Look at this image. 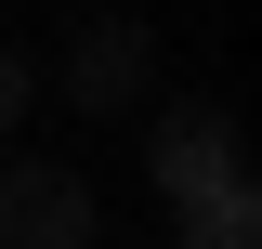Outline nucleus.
I'll return each instance as SVG.
<instances>
[{
	"label": "nucleus",
	"mask_w": 262,
	"mask_h": 249,
	"mask_svg": "<svg viewBox=\"0 0 262 249\" xmlns=\"http://www.w3.org/2000/svg\"><path fill=\"white\" fill-rule=\"evenodd\" d=\"M223 184H249L236 118H223V105H170V118H158V197L196 210V197H223Z\"/></svg>",
	"instance_id": "1"
},
{
	"label": "nucleus",
	"mask_w": 262,
	"mask_h": 249,
	"mask_svg": "<svg viewBox=\"0 0 262 249\" xmlns=\"http://www.w3.org/2000/svg\"><path fill=\"white\" fill-rule=\"evenodd\" d=\"M0 249H92V184L79 171H0Z\"/></svg>",
	"instance_id": "2"
},
{
	"label": "nucleus",
	"mask_w": 262,
	"mask_h": 249,
	"mask_svg": "<svg viewBox=\"0 0 262 249\" xmlns=\"http://www.w3.org/2000/svg\"><path fill=\"white\" fill-rule=\"evenodd\" d=\"M144 66H158V53H144V27H118V13H105V27L79 39V53H66V92L92 105V118H118V105L144 92Z\"/></svg>",
	"instance_id": "3"
},
{
	"label": "nucleus",
	"mask_w": 262,
	"mask_h": 249,
	"mask_svg": "<svg viewBox=\"0 0 262 249\" xmlns=\"http://www.w3.org/2000/svg\"><path fill=\"white\" fill-rule=\"evenodd\" d=\"M170 236H184V249H249L262 236V197L223 184V197H196V210H170Z\"/></svg>",
	"instance_id": "4"
},
{
	"label": "nucleus",
	"mask_w": 262,
	"mask_h": 249,
	"mask_svg": "<svg viewBox=\"0 0 262 249\" xmlns=\"http://www.w3.org/2000/svg\"><path fill=\"white\" fill-rule=\"evenodd\" d=\"M27 92H39V79H27V53H13V39H0V131L27 118Z\"/></svg>",
	"instance_id": "5"
},
{
	"label": "nucleus",
	"mask_w": 262,
	"mask_h": 249,
	"mask_svg": "<svg viewBox=\"0 0 262 249\" xmlns=\"http://www.w3.org/2000/svg\"><path fill=\"white\" fill-rule=\"evenodd\" d=\"M92 249H105V236H92Z\"/></svg>",
	"instance_id": "6"
}]
</instances>
